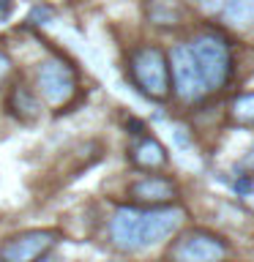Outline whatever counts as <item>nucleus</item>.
Instances as JSON below:
<instances>
[{"label": "nucleus", "instance_id": "obj_6", "mask_svg": "<svg viewBox=\"0 0 254 262\" xmlns=\"http://www.w3.org/2000/svg\"><path fill=\"white\" fill-rule=\"evenodd\" d=\"M167 63H170V85L175 88V93L183 101H200L202 96H208L200 71H197V63L188 52V44H178L170 52Z\"/></svg>", "mask_w": 254, "mask_h": 262}, {"label": "nucleus", "instance_id": "obj_13", "mask_svg": "<svg viewBox=\"0 0 254 262\" xmlns=\"http://www.w3.org/2000/svg\"><path fill=\"white\" fill-rule=\"evenodd\" d=\"M229 115H232V123H238V126L254 128V93L238 96L235 101H232V110H229Z\"/></svg>", "mask_w": 254, "mask_h": 262}, {"label": "nucleus", "instance_id": "obj_2", "mask_svg": "<svg viewBox=\"0 0 254 262\" xmlns=\"http://www.w3.org/2000/svg\"><path fill=\"white\" fill-rule=\"evenodd\" d=\"M188 52L194 57L197 71H200L208 93H216L229 82V77H232V52H229L224 38L213 36V33L197 36L194 41H188Z\"/></svg>", "mask_w": 254, "mask_h": 262}, {"label": "nucleus", "instance_id": "obj_12", "mask_svg": "<svg viewBox=\"0 0 254 262\" xmlns=\"http://www.w3.org/2000/svg\"><path fill=\"white\" fill-rule=\"evenodd\" d=\"M8 106H11V112L19 115L22 120H36V115H38V110H36V98H33L25 88H16V90H14Z\"/></svg>", "mask_w": 254, "mask_h": 262}, {"label": "nucleus", "instance_id": "obj_10", "mask_svg": "<svg viewBox=\"0 0 254 262\" xmlns=\"http://www.w3.org/2000/svg\"><path fill=\"white\" fill-rule=\"evenodd\" d=\"M131 161L139 169H161L167 164V150L161 147V142H156L153 137H142L139 142L131 147Z\"/></svg>", "mask_w": 254, "mask_h": 262}, {"label": "nucleus", "instance_id": "obj_11", "mask_svg": "<svg viewBox=\"0 0 254 262\" xmlns=\"http://www.w3.org/2000/svg\"><path fill=\"white\" fill-rule=\"evenodd\" d=\"M147 16H151L156 25H178L183 19V8H180L175 0H151Z\"/></svg>", "mask_w": 254, "mask_h": 262}, {"label": "nucleus", "instance_id": "obj_5", "mask_svg": "<svg viewBox=\"0 0 254 262\" xmlns=\"http://www.w3.org/2000/svg\"><path fill=\"white\" fill-rule=\"evenodd\" d=\"M57 243L52 229H28L0 246V262H41Z\"/></svg>", "mask_w": 254, "mask_h": 262}, {"label": "nucleus", "instance_id": "obj_8", "mask_svg": "<svg viewBox=\"0 0 254 262\" xmlns=\"http://www.w3.org/2000/svg\"><path fill=\"white\" fill-rule=\"evenodd\" d=\"M129 194H131V200L145 205V208H164L167 202H172L178 196V186L170 178L147 175V178H139L137 183H131Z\"/></svg>", "mask_w": 254, "mask_h": 262}, {"label": "nucleus", "instance_id": "obj_3", "mask_svg": "<svg viewBox=\"0 0 254 262\" xmlns=\"http://www.w3.org/2000/svg\"><path fill=\"white\" fill-rule=\"evenodd\" d=\"M131 77L147 98L161 101L170 96V63L159 47H139L131 55Z\"/></svg>", "mask_w": 254, "mask_h": 262}, {"label": "nucleus", "instance_id": "obj_9", "mask_svg": "<svg viewBox=\"0 0 254 262\" xmlns=\"http://www.w3.org/2000/svg\"><path fill=\"white\" fill-rule=\"evenodd\" d=\"M205 11L224 19L232 28L254 25V0H197Z\"/></svg>", "mask_w": 254, "mask_h": 262}, {"label": "nucleus", "instance_id": "obj_7", "mask_svg": "<svg viewBox=\"0 0 254 262\" xmlns=\"http://www.w3.org/2000/svg\"><path fill=\"white\" fill-rule=\"evenodd\" d=\"M36 82H38V90H41V96H44V101L52 104V106H63L74 96V88H77V77H74L71 66L63 63V60L41 63Z\"/></svg>", "mask_w": 254, "mask_h": 262}, {"label": "nucleus", "instance_id": "obj_14", "mask_svg": "<svg viewBox=\"0 0 254 262\" xmlns=\"http://www.w3.org/2000/svg\"><path fill=\"white\" fill-rule=\"evenodd\" d=\"M8 71H11V60H8V57L0 52V82L8 77Z\"/></svg>", "mask_w": 254, "mask_h": 262}, {"label": "nucleus", "instance_id": "obj_15", "mask_svg": "<svg viewBox=\"0 0 254 262\" xmlns=\"http://www.w3.org/2000/svg\"><path fill=\"white\" fill-rule=\"evenodd\" d=\"M249 161H251V167H254V150H251V156H249Z\"/></svg>", "mask_w": 254, "mask_h": 262}, {"label": "nucleus", "instance_id": "obj_4", "mask_svg": "<svg viewBox=\"0 0 254 262\" xmlns=\"http://www.w3.org/2000/svg\"><path fill=\"white\" fill-rule=\"evenodd\" d=\"M229 246L205 229H188L172 243L170 262H224Z\"/></svg>", "mask_w": 254, "mask_h": 262}, {"label": "nucleus", "instance_id": "obj_1", "mask_svg": "<svg viewBox=\"0 0 254 262\" xmlns=\"http://www.w3.org/2000/svg\"><path fill=\"white\" fill-rule=\"evenodd\" d=\"M183 221L178 208H118L110 219V241L120 251H145L167 241Z\"/></svg>", "mask_w": 254, "mask_h": 262}]
</instances>
